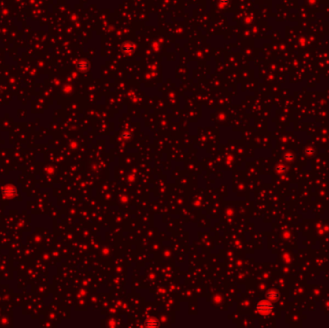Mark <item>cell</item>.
Listing matches in <instances>:
<instances>
[{"label":"cell","mask_w":329,"mask_h":328,"mask_svg":"<svg viewBox=\"0 0 329 328\" xmlns=\"http://www.w3.org/2000/svg\"><path fill=\"white\" fill-rule=\"evenodd\" d=\"M274 307L272 305V301L268 299L261 300L256 305V312H257L261 316H268L273 312Z\"/></svg>","instance_id":"1"},{"label":"cell","mask_w":329,"mask_h":328,"mask_svg":"<svg viewBox=\"0 0 329 328\" xmlns=\"http://www.w3.org/2000/svg\"><path fill=\"white\" fill-rule=\"evenodd\" d=\"M266 297H267V299H268L269 301H272V302H273V301H276L279 299V292L274 290V289H272V290H269L266 293Z\"/></svg>","instance_id":"2"},{"label":"cell","mask_w":329,"mask_h":328,"mask_svg":"<svg viewBox=\"0 0 329 328\" xmlns=\"http://www.w3.org/2000/svg\"><path fill=\"white\" fill-rule=\"evenodd\" d=\"M283 167H284V166H282V165L277 166V167H276V171L279 172V173L284 172L285 171V168H283Z\"/></svg>","instance_id":"3"},{"label":"cell","mask_w":329,"mask_h":328,"mask_svg":"<svg viewBox=\"0 0 329 328\" xmlns=\"http://www.w3.org/2000/svg\"><path fill=\"white\" fill-rule=\"evenodd\" d=\"M286 155H287V156H289V153H288V154H286ZM287 156H285L286 158H287ZM287 160H288V161H292V160H293V155H292L291 153H290V157H289V158H288Z\"/></svg>","instance_id":"4"}]
</instances>
